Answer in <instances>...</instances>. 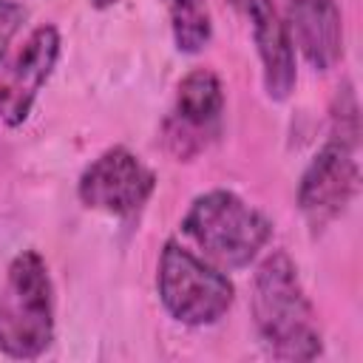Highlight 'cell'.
<instances>
[{
	"label": "cell",
	"mask_w": 363,
	"mask_h": 363,
	"mask_svg": "<svg viewBox=\"0 0 363 363\" xmlns=\"http://www.w3.org/2000/svg\"><path fill=\"white\" fill-rule=\"evenodd\" d=\"M119 0H91V6L94 9H111V6H116Z\"/></svg>",
	"instance_id": "cell-12"
},
{
	"label": "cell",
	"mask_w": 363,
	"mask_h": 363,
	"mask_svg": "<svg viewBox=\"0 0 363 363\" xmlns=\"http://www.w3.org/2000/svg\"><path fill=\"white\" fill-rule=\"evenodd\" d=\"M153 187V170L133 150L113 145L85 164L77 182V196L88 210L130 218L147 204Z\"/></svg>",
	"instance_id": "cell-5"
},
{
	"label": "cell",
	"mask_w": 363,
	"mask_h": 363,
	"mask_svg": "<svg viewBox=\"0 0 363 363\" xmlns=\"http://www.w3.org/2000/svg\"><path fill=\"white\" fill-rule=\"evenodd\" d=\"M235 11H241L252 23V40L261 60L264 91L269 99L284 102L298 79L295 68V45L284 17L278 14L272 0H227Z\"/></svg>",
	"instance_id": "cell-9"
},
{
	"label": "cell",
	"mask_w": 363,
	"mask_h": 363,
	"mask_svg": "<svg viewBox=\"0 0 363 363\" xmlns=\"http://www.w3.org/2000/svg\"><path fill=\"white\" fill-rule=\"evenodd\" d=\"M252 315L264 346L281 360H312L323 349L320 326L306 289L298 278L295 261L275 250L269 252L252 281Z\"/></svg>",
	"instance_id": "cell-1"
},
{
	"label": "cell",
	"mask_w": 363,
	"mask_h": 363,
	"mask_svg": "<svg viewBox=\"0 0 363 363\" xmlns=\"http://www.w3.org/2000/svg\"><path fill=\"white\" fill-rule=\"evenodd\" d=\"M156 289L167 315L184 326L218 323L235 301V286L221 267L199 258L176 238L164 241L159 252Z\"/></svg>",
	"instance_id": "cell-4"
},
{
	"label": "cell",
	"mask_w": 363,
	"mask_h": 363,
	"mask_svg": "<svg viewBox=\"0 0 363 363\" xmlns=\"http://www.w3.org/2000/svg\"><path fill=\"white\" fill-rule=\"evenodd\" d=\"M224 88L216 71L193 68L176 85L173 108L164 119V145L179 159L187 162L201 153L221 130Z\"/></svg>",
	"instance_id": "cell-7"
},
{
	"label": "cell",
	"mask_w": 363,
	"mask_h": 363,
	"mask_svg": "<svg viewBox=\"0 0 363 363\" xmlns=\"http://www.w3.org/2000/svg\"><path fill=\"white\" fill-rule=\"evenodd\" d=\"M54 284L37 250L11 258L0 286V352L14 360L40 357L54 340Z\"/></svg>",
	"instance_id": "cell-2"
},
{
	"label": "cell",
	"mask_w": 363,
	"mask_h": 363,
	"mask_svg": "<svg viewBox=\"0 0 363 363\" xmlns=\"http://www.w3.org/2000/svg\"><path fill=\"white\" fill-rule=\"evenodd\" d=\"M60 31L57 26L45 23L37 26L28 40L23 43V48L17 51V57L6 65V71L0 74V122L9 128H20L43 85L48 82L57 60H60Z\"/></svg>",
	"instance_id": "cell-8"
},
{
	"label": "cell",
	"mask_w": 363,
	"mask_h": 363,
	"mask_svg": "<svg viewBox=\"0 0 363 363\" xmlns=\"http://www.w3.org/2000/svg\"><path fill=\"white\" fill-rule=\"evenodd\" d=\"M182 230L207 261L241 269L267 247L272 221L233 190H207L190 201Z\"/></svg>",
	"instance_id": "cell-3"
},
{
	"label": "cell",
	"mask_w": 363,
	"mask_h": 363,
	"mask_svg": "<svg viewBox=\"0 0 363 363\" xmlns=\"http://www.w3.org/2000/svg\"><path fill=\"white\" fill-rule=\"evenodd\" d=\"M23 20H26V9L20 3L0 0V60H3L6 48H9V43L14 40V34L20 31Z\"/></svg>",
	"instance_id": "cell-11"
},
{
	"label": "cell",
	"mask_w": 363,
	"mask_h": 363,
	"mask_svg": "<svg viewBox=\"0 0 363 363\" xmlns=\"http://www.w3.org/2000/svg\"><path fill=\"white\" fill-rule=\"evenodd\" d=\"M354 145V139L332 133L301 173L298 207L312 230H323L352 204L360 179Z\"/></svg>",
	"instance_id": "cell-6"
},
{
	"label": "cell",
	"mask_w": 363,
	"mask_h": 363,
	"mask_svg": "<svg viewBox=\"0 0 363 363\" xmlns=\"http://www.w3.org/2000/svg\"><path fill=\"white\" fill-rule=\"evenodd\" d=\"M173 43L182 54H199L213 37L207 0H167Z\"/></svg>",
	"instance_id": "cell-10"
}]
</instances>
